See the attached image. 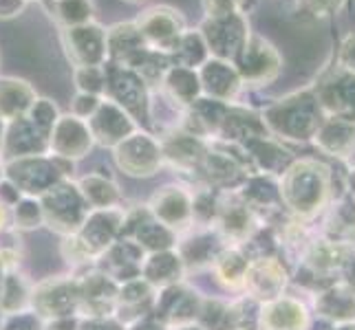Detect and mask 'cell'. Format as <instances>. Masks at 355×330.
<instances>
[{"instance_id":"8","label":"cell","mask_w":355,"mask_h":330,"mask_svg":"<svg viewBox=\"0 0 355 330\" xmlns=\"http://www.w3.org/2000/svg\"><path fill=\"white\" fill-rule=\"evenodd\" d=\"M117 158L128 169H144V174H150L159 161V148L146 134H132L128 141L119 145Z\"/></svg>"},{"instance_id":"7","label":"cell","mask_w":355,"mask_h":330,"mask_svg":"<svg viewBox=\"0 0 355 330\" xmlns=\"http://www.w3.org/2000/svg\"><path fill=\"white\" fill-rule=\"evenodd\" d=\"M93 134L102 143H115L119 139L126 137V132L132 130V124L128 121V117L124 115V110H119L115 104L111 102H102L100 108L95 110L93 115Z\"/></svg>"},{"instance_id":"15","label":"cell","mask_w":355,"mask_h":330,"mask_svg":"<svg viewBox=\"0 0 355 330\" xmlns=\"http://www.w3.org/2000/svg\"><path fill=\"white\" fill-rule=\"evenodd\" d=\"M100 100L95 95H87V93H80L78 100H76V115L80 117H87V115H95V110L100 108Z\"/></svg>"},{"instance_id":"1","label":"cell","mask_w":355,"mask_h":330,"mask_svg":"<svg viewBox=\"0 0 355 330\" xmlns=\"http://www.w3.org/2000/svg\"><path fill=\"white\" fill-rule=\"evenodd\" d=\"M135 27L141 33L146 46L170 55L179 38L186 33V20L177 9L168 5H157L139 14V18L135 20Z\"/></svg>"},{"instance_id":"5","label":"cell","mask_w":355,"mask_h":330,"mask_svg":"<svg viewBox=\"0 0 355 330\" xmlns=\"http://www.w3.org/2000/svg\"><path fill=\"white\" fill-rule=\"evenodd\" d=\"M35 104V93L24 80L0 77V119H22Z\"/></svg>"},{"instance_id":"9","label":"cell","mask_w":355,"mask_h":330,"mask_svg":"<svg viewBox=\"0 0 355 330\" xmlns=\"http://www.w3.org/2000/svg\"><path fill=\"white\" fill-rule=\"evenodd\" d=\"M49 14L60 24V29L80 27L93 22V3L91 0H42Z\"/></svg>"},{"instance_id":"16","label":"cell","mask_w":355,"mask_h":330,"mask_svg":"<svg viewBox=\"0 0 355 330\" xmlns=\"http://www.w3.org/2000/svg\"><path fill=\"white\" fill-rule=\"evenodd\" d=\"M29 0H0V20L18 18L27 9Z\"/></svg>"},{"instance_id":"3","label":"cell","mask_w":355,"mask_h":330,"mask_svg":"<svg viewBox=\"0 0 355 330\" xmlns=\"http://www.w3.org/2000/svg\"><path fill=\"white\" fill-rule=\"evenodd\" d=\"M104 75H106V91L111 93L117 104L126 106L128 110L139 113L146 108V82L135 71L121 64L104 62Z\"/></svg>"},{"instance_id":"4","label":"cell","mask_w":355,"mask_h":330,"mask_svg":"<svg viewBox=\"0 0 355 330\" xmlns=\"http://www.w3.org/2000/svg\"><path fill=\"white\" fill-rule=\"evenodd\" d=\"M141 48H146V42L135 22H117L106 29V62L126 64Z\"/></svg>"},{"instance_id":"6","label":"cell","mask_w":355,"mask_h":330,"mask_svg":"<svg viewBox=\"0 0 355 330\" xmlns=\"http://www.w3.org/2000/svg\"><path fill=\"white\" fill-rule=\"evenodd\" d=\"M51 137L53 148L67 156H82L91 148V132L78 117L58 119Z\"/></svg>"},{"instance_id":"12","label":"cell","mask_w":355,"mask_h":330,"mask_svg":"<svg viewBox=\"0 0 355 330\" xmlns=\"http://www.w3.org/2000/svg\"><path fill=\"white\" fill-rule=\"evenodd\" d=\"M201 82L210 93L225 95L234 86V73H232V68L225 62H221V59H210V62H205L201 68Z\"/></svg>"},{"instance_id":"10","label":"cell","mask_w":355,"mask_h":330,"mask_svg":"<svg viewBox=\"0 0 355 330\" xmlns=\"http://www.w3.org/2000/svg\"><path fill=\"white\" fill-rule=\"evenodd\" d=\"M173 66H183V68H192L205 64L207 59V44L203 40L201 31H188L181 35L177 46L173 48V53L168 55Z\"/></svg>"},{"instance_id":"2","label":"cell","mask_w":355,"mask_h":330,"mask_svg":"<svg viewBox=\"0 0 355 330\" xmlns=\"http://www.w3.org/2000/svg\"><path fill=\"white\" fill-rule=\"evenodd\" d=\"M62 46L76 68L106 62V29L97 22L62 29Z\"/></svg>"},{"instance_id":"17","label":"cell","mask_w":355,"mask_h":330,"mask_svg":"<svg viewBox=\"0 0 355 330\" xmlns=\"http://www.w3.org/2000/svg\"><path fill=\"white\" fill-rule=\"evenodd\" d=\"M126 3H130V5H146L148 0H126Z\"/></svg>"},{"instance_id":"14","label":"cell","mask_w":355,"mask_h":330,"mask_svg":"<svg viewBox=\"0 0 355 330\" xmlns=\"http://www.w3.org/2000/svg\"><path fill=\"white\" fill-rule=\"evenodd\" d=\"M239 3H241V0H203L205 11H207V16H210V18L234 14V7Z\"/></svg>"},{"instance_id":"11","label":"cell","mask_w":355,"mask_h":330,"mask_svg":"<svg viewBox=\"0 0 355 330\" xmlns=\"http://www.w3.org/2000/svg\"><path fill=\"white\" fill-rule=\"evenodd\" d=\"M162 86L170 93V97H175V100H179L183 104H188L201 89L197 73L192 68H183V66H170L162 80Z\"/></svg>"},{"instance_id":"13","label":"cell","mask_w":355,"mask_h":330,"mask_svg":"<svg viewBox=\"0 0 355 330\" xmlns=\"http://www.w3.org/2000/svg\"><path fill=\"white\" fill-rule=\"evenodd\" d=\"M76 82L78 89L87 95H100L106 91V75H104V64L102 66H84L76 68Z\"/></svg>"}]
</instances>
